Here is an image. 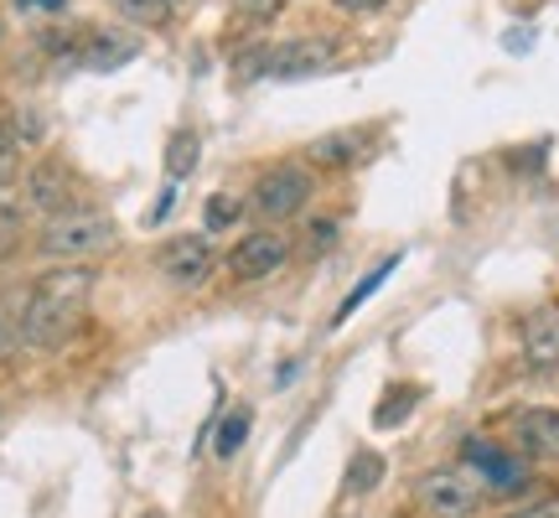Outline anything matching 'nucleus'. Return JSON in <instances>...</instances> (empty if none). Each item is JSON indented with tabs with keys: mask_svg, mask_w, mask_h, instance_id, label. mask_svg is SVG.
Returning <instances> with one entry per match:
<instances>
[{
	"mask_svg": "<svg viewBox=\"0 0 559 518\" xmlns=\"http://www.w3.org/2000/svg\"><path fill=\"white\" fill-rule=\"evenodd\" d=\"M94 270L88 264H62L37 275V285H26V317H21V342L37 353H58L62 342L73 338V327L88 311L94 296Z\"/></svg>",
	"mask_w": 559,
	"mask_h": 518,
	"instance_id": "obj_1",
	"label": "nucleus"
},
{
	"mask_svg": "<svg viewBox=\"0 0 559 518\" xmlns=\"http://www.w3.org/2000/svg\"><path fill=\"white\" fill-rule=\"evenodd\" d=\"M120 239V228H115V219H104V213H83V208H73V213H62V219H52L47 228H41L37 249L47 259H62V264H79V259L99 255V249H109V244Z\"/></svg>",
	"mask_w": 559,
	"mask_h": 518,
	"instance_id": "obj_2",
	"label": "nucleus"
},
{
	"mask_svg": "<svg viewBox=\"0 0 559 518\" xmlns=\"http://www.w3.org/2000/svg\"><path fill=\"white\" fill-rule=\"evenodd\" d=\"M461 461L477 472L481 493H498V498H523L534 487V461L519 457V451H502L498 440L466 436L461 440Z\"/></svg>",
	"mask_w": 559,
	"mask_h": 518,
	"instance_id": "obj_3",
	"label": "nucleus"
},
{
	"mask_svg": "<svg viewBox=\"0 0 559 518\" xmlns=\"http://www.w3.org/2000/svg\"><path fill=\"white\" fill-rule=\"evenodd\" d=\"M249 198H254L249 208H254L260 219L285 223V219H296V213H306V202L317 198V181H311V172H306L300 161H280V166L260 172Z\"/></svg>",
	"mask_w": 559,
	"mask_h": 518,
	"instance_id": "obj_4",
	"label": "nucleus"
},
{
	"mask_svg": "<svg viewBox=\"0 0 559 518\" xmlns=\"http://www.w3.org/2000/svg\"><path fill=\"white\" fill-rule=\"evenodd\" d=\"M415 503L430 518H472L481 508V482L461 467H436L415 482Z\"/></svg>",
	"mask_w": 559,
	"mask_h": 518,
	"instance_id": "obj_5",
	"label": "nucleus"
},
{
	"mask_svg": "<svg viewBox=\"0 0 559 518\" xmlns=\"http://www.w3.org/2000/svg\"><path fill=\"white\" fill-rule=\"evenodd\" d=\"M290 259V239L280 234V228H254V234H243L234 249H228V275L239 280V285H254V280H270Z\"/></svg>",
	"mask_w": 559,
	"mask_h": 518,
	"instance_id": "obj_6",
	"label": "nucleus"
},
{
	"mask_svg": "<svg viewBox=\"0 0 559 518\" xmlns=\"http://www.w3.org/2000/svg\"><path fill=\"white\" fill-rule=\"evenodd\" d=\"M156 270L181 291H198L213 275V244L207 234H171V239L156 249Z\"/></svg>",
	"mask_w": 559,
	"mask_h": 518,
	"instance_id": "obj_7",
	"label": "nucleus"
},
{
	"mask_svg": "<svg viewBox=\"0 0 559 518\" xmlns=\"http://www.w3.org/2000/svg\"><path fill=\"white\" fill-rule=\"evenodd\" d=\"M140 58V37L124 32V26H83V42L73 52V68H88V73H115L124 62Z\"/></svg>",
	"mask_w": 559,
	"mask_h": 518,
	"instance_id": "obj_8",
	"label": "nucleus"
},
{
	"mask_svg": "<svg viewBox=\"0 0 559 518\" xmlns=\"http://www.w3.org/2000/svg\"><path fill=\"white\" fill-rule=\"evenodd\" d=\"M337 37H290L270 47V79H311L337 62Z\"/></svg>",
	"mask_w": 559,
	"mask_h": 518,
	"instance_id": "obj_9",
	"label": "nucleus"
},
{
	"mask_svg": "<svg viewBox=\"0 0 559 518\" xmlns=\"http://www.w3.org/2000/svg\"><path fill=\"white\" fill-rule=\"evenodd\" d=\"M73 198H79V181H73V172L62 161H37L26 172V208L47 213V223L73 213Z\"/></svg>",
	"mask_w": 559,
	"mask_h": 518,
	"instance_id": "obj_10",
	"label": "nucleus"
},
{
	"mask_svg": "<svg viewBox=\"0 0 559 518\" xmlns=\"http://www.w3.org/2000/svg\"><path fill=\"white\" fill-rule=\"evenodd\" d=\"M513 440H519V457L528 461H559V410L534 404L513 415Z\"/></svg>",
	"mask_w": 559,
	"mask_h": 518,
	"instance_id": "obj_11",
	"label": "nucleus"
},
{
	"mask_svg": "<svg viewBox=\"0 0 559 518\" xmlns=\"http://www.w3.org/2000/svg\"><path fill=\"white\" fill-rule=\"evenodd\" d=\"M523 363L528 374H559V306H544L534 317L523 321Z\"/></svg>",
	"mask_w": 559,
	"mask_h": 518,
	"instance_id": "obj_12",
	"label": "nucleus"
},
{
	"mask_svg": "<svg viewBox=\"0 0 559 518\" xmlns=\"http://www.w3.org/2000/svg\"><path fill=\"white\" fill-rule=\"evenodd\" d=\"M368 156V136L362 130H332V136H317L306 145V161L321 166V172H342V166H358Z\"/></svg>",
	"mask_w": 559,
	"mask_h": 518,
	"instance_id": "obj_13",
	"label": "nucleus"
},
{
	"mask_svg": "<svg viewBox=\"0 0 559 518\" xmlns=\"http://www.w3.org/2000/svg\"><path fill=\"white\" fill-rule=\"evenodd\" d=\"M383 472H389V461H383L373 446H362V451H353V461H347V478H342V487H347L353 498H368V493L383 482Z\"/></svg>",
	"mask_w": 559,
	"mask_h": 518,
	"instance_id": "obj_14",
	"label": "nucleus"
},
{
	"mask_svg": "<svg viewBox=\"0 0 559 518\" xmlns=\"http://www.w3.org/2000/svg\"><path fill=\"white\" fill-rule=\"evenodd\" d=\"M21 317H26V291H0V363L11 358L21 342Z\"/></svg>",
	"mask_w": 559,
	"mask_h": 518,
	"instance_id": "obj_15",
	"label": "nucleus"
},
{
	"mask_svg": "<svg viewBox=\"0 0 559 518\" xmlns=\"http://www.w3.org/2000/svg\"><path fill=\"white\" fill-rule=\"evenodd\" d=\"M198 161H202V140H198V130H177V136L166 140V172L171 177H192L198 172Z\"/></svg>",
	"mask_w": 559,
	"mask_h": 518,
	"instance_id": "obj_16",
	"label": "nucleus"
},
{
	"mask_svg": "<svg viewBox=\"0 0 559 518\" xmlns=\"http://www.w3.org/2000/svg\"><path fill=\"white\" fill-rule=\"evenodd\" d=\"M394 270H400V255H389V259H383V264H379V270H368V275H362L358 285H353V291H347V301H342V306H337V317H332V327H342V321L353 317V311H358L362 301L373 296V291H379V285H383V280H389V275H394Z\"/></svg>",
	"mask_w": 559,
	"mask_h": 518,
	"instance_id": "obj_17",
	"label": "nucleus"
},
{
	"mask_svg": "<svg viewBox=\"0 0 559 518\" xmlns=\"http://www.w3.org/2000/svg\"><path fill=\"white\" fill-rule=\"evenodd\" d=\"M239 219H243V202L234 198V192H213V198H207V208H202V228H207V234L239 228Z\"/></svg>",
	"mask_w": 559,
	"mask_h": 518,
	"instance_id": "obj_18",
	"label": "nucleus"
},
{
	"mask_svg": "<svg viewBox=\"0 0 559 518\" xmlns=\"http://www.w3.org/2000/svg\"><path fill=\"white\" fill-rule=\"evenodd\" d=\"M249 425H254V415H249V410H234V415H223V425H218V457H223V461L239 457V446L249 440Z\"/></svg>",
	"mask_w": 559,
	"mask_h": 518,
	"instance_id": "obj_19",
	"label": "nucleus"
},
{
	"mask_svg": "<svg viewBox=\"0 0 559 518\" xmlns=\"http://www.w3.org/2000/svg\"><path fill=\"white\" fill-rule=\"evenodd\" d=\"M120 16L140 21V26H166L171 21V0H109Z\"/></svg>",
	"mask_w": 559,
	"mask_h": 518,
	"instance_id": "obj_20",
	"label": "nucleus"
},
{
	"mask_svg": "<svg viewBox=\"0 0 559 518\" xmlns=\"http://www.w3.org/2000/svg\"><path fill=\"white\" fill-rule=\"evenodd\" d=\"M415 399H419L415 384H404V389H389L383 410H373V425H383V431H389V425H400V420L409 415V410H415Z\"/></svg>",
	"mask_w": 559,
	"mask_h": 518,
	"instance_id": "obj_21",
	"label": "nucleus"
},
{
	"mask_svg": "<svg viewBox=\"0 0 559 518\" xmlns=\"http://www.w3.org/2000/svg\"><path fill=\"white\" fill-rule=\"evenodd\" d=\"M280 11H285V0H234V21H243V26H264Z\"/></svg>",
	"mask_w": 559,
	"mask_h": 518,
	"instance_id": "obj_22",
	"label": "nucleus"
},
{
	"mask_svg": "<svg viewBox=\"0 0 559 518\" xmlns=\"http://www.w3.org/2000/svg\"><path fill=\"white\" fill-rule=\"evenodd\" d=\"M234 73H239V79H260V73H270V47H249V52H239V58H234Z\"/></svg>",
	"mask_w": 559,
	"mask_h": 518,
	"instance_id": "obj_23",
	"label": "nucleus"
},
{
	"mask_svg": "<svg viewBox=\"0 0 559 518\" xmlns=\"http://www.w3.org/2000/svg\"><path fill=\"white\" fill-rule=\"evenodd\" d=\"M502 518H559V498H539V503H523V508H513V514Z\"/></svg>",
	"mask_w": 559,
	"mask_h": 518,
	"instance_id": "obj_24",
	"label": "nucleus"
},
{
	"mask_svg": "<svg viewBox=\"0 0 559 518\" xmlns=\"http://www.w3.org/2000/svg\"><path fill=\"white\" fill-rule=\"evenodd\" d=\"M337 11H347V16H373V11H383L389 0H332Z\"/></svg>",
	"mask_w": 559,
	"mask_h": 518,
	"instance_id": "obj_25",
	"label": "nucleus"
},
{
	"mask_svg": "<svg viewBox=\"0 0 559 518\" xmlns=\"http://www.w3.org/2000/svg\"><path fill=\"white\" fill-rule=\"evenodd\" d=\"M337 239V223L332 219H321V223H311V244H317V249H326V244Z\"/></svg>",
	"mask_w": 559,
	"mask_h": 518,
	"instance_id": "obj_26",
	"label": "nucleus"
},
{
	"mask_svg": "<svg viewBox=\"0 0 559 518\" xmlns=\"http://www.w3.org/2000/svg\"><path fill=\"white\" fill-rule=\"evenodd\" d=\"M68 0H16V11H62Z\"/></svg>",
	"mask_w": 559,
	"mask_h": 518,
	"instance_id": "obj_27",
	"label": "nucleus"
},
{
	"mask_svg": "<svg viewBox=\"0 0 559 518\" xmlns=\"http://www.w3.org/2000/svg\"><path fill=\"white\" fill-rule=\"evenodd\" d=\"M145 518H156V514H145Z\"/></svg>",
	"mask_w": 559,
	"mask_h": 518,
	"instance_id": "obj_28",
	"label": "nucleus"
},
{
	"mask_svg": "<svg viewBox=\"0 0 559 518\" xmlns=\"http://www.w3.org/2000/svg\"><path fill=\"white\" fill-rule=\"evenodd\" d=\"M171 5H177V0H171Z\"/></svg>",
	"mask_w": 559,
	"mask_h": 518,
	"instance_id": "obj_29",
	"label": "nucleus"
}]
</instances>
